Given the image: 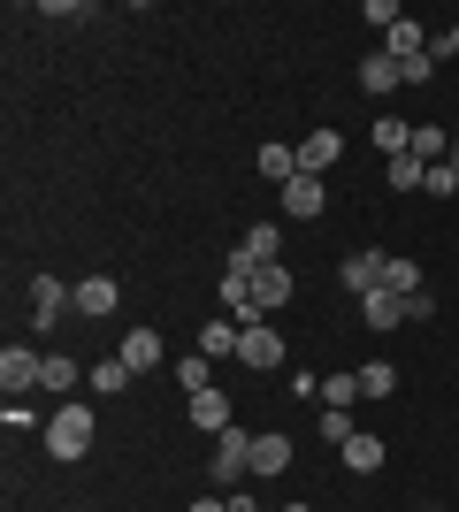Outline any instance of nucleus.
Masks as SVG:
<instances>
[{
    "instance_id": "f257e3e1",
    "label": "nucleus",
    "mask_w": 459,
    "mask_h": 512,
    "mask_svg": "<svg viewBox=\"0 0 459 512\" xmlns=\"http://www.w3.org/2000/svg\"><path fill=\"white\" fill-rule=\"evenodd\" d=\"M92 436H100L92 406H54V413H46V428H39L46 459H62V467H77V459H85V451H92Z\"/></svg>"
},
{
    "instance_id": "f03ea898",
    "label": "nucleus",
    "mask_w": 459,
    "mask_h": 512,
    "mask_svg": "<svg viewBox=\"0 0 459 512\" xmlns=\"http://www.w3.org/2000/svg\"><path fill=\"white\" fill-rule=\"evenodd\" d=\"M222 306H230V321H245V329L261 321V314H253V260H245V253L222 260Z\"/></svg>"
},
{
    "instance_id": "7ed1b4c3",
    "label": "nucleus",
    "mask_w": 459,
    "mask_h": 512,
    "mask_svg": "<svg viewBox=\"0 0 459 512\" xmlns=\"http://www.w3.org/2000/svg\"><path fill=\"white\" fill-rule=\"evenodd\" d=\"M69 306H77V283H62V276H31V329H54Z\"/></svg>"
},
{
    "instance_id": "20e7f679",
    "label": "nucleus",
    "mask_w": 459,
    "mask_h": 512,
    "mask_svg": "<svg viewBox=\"0 0 459 512\" xmlns=\"http://www.w3.org/2000/svg\"><path fill=\"white\" fill-rule=\"evenodd\" d=\"M383 268H391V260L375 253V245H360V253H345V268H337V283H345L352 299H368V291H383Z\"/></svg>"
},
{
    "instance_id": "39448f33",
    "label": "nucleus",
    "mask_w": 459,
    "mask_h": 512,
    "mask_svg": "<svg viewBox=\"0 0 459 512\" xmlns=\"http://www.w3.org/2000/svg\"><path fill=\"white\" fill-rule=\"evenodd\" d=\"M291 291H299V283H291V268L284 260H268V268H253V314H276V306H291Z\"/></svg>"
},
{
    "instance_id": "423d86ee",
    "label": "nucleus",
    "mask_w": 459,
    "mask_h": 512,
    "mask_svg": "<svg viewBox=\"0 0 459 512\" xmlns=\"http://www.w3.org/2000/svg\"><path fill=\"white\" fill-rule=\"evenodd\" d=\"M184 413H192L199 436H222V428H238V421H230V398H222L215 383H207V390H184Z\"/></svg>"
},
{
    "instance_id": "0eeeda50",
    "label": "nucleus",
    "mask_w": 459,
    "mask_h": 512,
    "mask_svg": "<svg viewBox=\"0 0 459 512\" xmlns=\"http://www.w3.org/2000/svg\"><path fill=\"white\" fill-rule=\"evenodd\" d=\"M238 360L253 367V375H276V367H284V337H276L268 321H253V329H245V344H238Z\"/></svg>"
},
{
    "instance_id": "6e6552de",
    "label": "nucleus",
    "mask_w": 459,
    "mask_h": 512,
    "mask_svg": "<svg viewBox=\"0 0 459 512\" xmlns=\"http://www.w3.org/2000/svg\"><path fill=\"white\" fill-rule=\"evenodd\" d=\"M115 360L131 367V375H153V367L169 360V344H161V329H123V352Z\"/></svg>"
},
{
    "instance_id": "1a4fd4ad",
    "label": "nucleus",
    "mask_w": 459,
    "mask_h": 512,
    "mask_svg": "<svg viewBox=\"0 0 459 512\" xmlns=\"http://www.w3.org/2000/svg\"><path fill=\"white\" fill-rule=\"evenodd\" d=\"M337 153H345V138H337V130H306V138H299V176H329V169H337Z\"/></svg>"
},
{
    "instance_id": "9d476101",
    "label": "nucleus",
    "mask_w": 459,
    "mask_h": 512,
    "mask_svg": "<svg viewBox=\"0 0 459 512\" xmlns=\"http://www.w3.org/2000/svg\"><path fill=\"white\" fill-rule=\"evenodd\" d=\"M39 375H46V360L31 344H8V352H0V390H39Z\"/></svg>"
},
{
    "instance_id": "9b49d317",
    "label": "nucleus",
    "mask_w": 459,
    "mask_h": 512,
    "mask_svg": "<svg viewBox=\"0 0 459 512\" xmlns=\"http://www.w3.org/2000/svg\"><path fill=\"white\" fill-rule=\"evenodd\" d=\"M284 467H291V436H284V428H268V436H253V482H276Z\"/></svg>"
},
{
    "instance_id": "f8f14e48",
    "label": "nucleus",
    "mask_w": 459,
    "mask_h": 512,
    "mask_svg": "<svg viewBox=\"0 0 459 512\" xmlns=\"http://www.w3.org/2000/svg\"><path fill=\"white\" fill-rule=\"evenodd\" d=\"M115 299H123V291H115V276H77V314H85V321H108Z\"/></svg>"
},
{
    "instance_id": "ddd939ff",
    "label": "nucleus",
    "mask_w": 459,
    "mask_h": 512,
    "mask_svg": "<svg viewBox=\"0 0 459 512\" xmlns=\"http://www.w3.org/2000/svg\"><path fill=\"white\" fill-rule=\"evenodd\" d=\"M383 54H391L398 69H406V62H421V54H429V31H421V23H406V16H398L391 31H383Z\"/></svg>"
},
{
    "instance_id": "4468645a",
    "label": "nucleus",
    "mask_w": 459,
    "mask_h": 512,
    "mask_svg": "<svg viewBox=\"0 0 459 512\" xmlns=\"http://www.w3.org/2000/svg\"><path fill=\"white\" fill-rule=\"evenodd\" d=\"M238 253L253 260V268H268V260H284V222H253V230L238 237Z\"/></svg>"
},
{
    "instance_id": "2eb2a0df",
    "label": "nucleus",
    "mask_w": 459,
    "mask_h": 512,
    "mask_svg": "<svg viewBox=\"0 0 459 512\" xmlns=\"http://www.w3.org/2000/svg\"><path fill=\"white\" fill-rule=\"evenodd\" d=\"M322 207H329V199H322V176H291V184H284V214H291V222H314Z\"/></svg>"
},
{
    "instance_id": "dca6fc26",
    "label": "nucleus",
    "mask_w": 459,
    "mask_h": 512,
    "mask_svg": "<svg viewBox=\"0 0 459 512\" xmlns=\"http://www.w3.org/2000/svg\"><path fill=\"white\" fill-rule=\"evenodd\" d=\"M238 344H245V321H207V329H199V352H207V360H238Z\"/></svg>"
},
{
    "instance_id": "f3484780",
    "label": "nucleus",
    "mask_w": 459,
    "mask_h": 512,
    "mask_svg": "<svg viewBox=\"0 0 459 512\" xmlns=\"http://www.w3.org/2000/svg\"><path fill=\"white\" fill-rule=\"evenodd\" d=\"M406 85V69L391 62V54H368V62H360V92H375V100H383V92H398Z\"/></svg>"
},
{
    "instance_id": "a211bd4d",
    "label": "nucleus",
    "mask_w": 459,
    "mask_h": 512,
    "mask_svg": "<svg viewBox=\"0 0 459 512\" xmlns=\"http://www.w3.org/2000/svg\"><path fill=\"white\" fill-rule=\"evenodd\" d=\"M360 321H368V329H398V321H406V299H398V291H368V299H360Z\"/></svg>"
},
{
    "instance_id": "6ab92c4d",
    "label": "nucleus",
    "mask_w": 459,
    "mask_h": 512,
    "mask_svg": "<svg viewBox=\"0 0 459 512\" xmlns=\"http://www.w3.org/2000/svg\"><path fill=\"white\" fill-rule=\"evenodd\" d=\"M375 146H383V161H398V153L414 146V123H398V115H375Z\"/></svg>"
},
{
    "instance_id": "aec40b11",
    "label": "nucleus",
    "mask_w": 459,
    "mask_h": 512,
    "mask_svg": "<svg viewBox=\"0 0 459 512\" xmlns=\"http://www.w3.org/2000/svg\"><path fill=\"white\" fill-rule=\"evenodd\" d=\"M352 398H360V367H345V375H322V398H314V406H345V413H352Z\"/></svg>"
},
{
    "instance_id": "412c9836",
    "label": "nucleus",
    "mask_w": 459,
    "mask_h": 512,
    "mask_svg": "<svg viewBox=\"0 0 459 512\" xmlns=\"http://www.w3.org/2000/svg\"><path fill=\"white\" fill-rule=\"evenodd\" d=\"M261 176L268 184H291L299 176V146H261Z\"/></svg>"
},
{
    "instance_id": "4be33fe9",
    "label": "nucleus",
    "mask_w": 459,
    "mask_h": 512,
    "mask_svg": "<svg viewBox=\"0 0 459 512\" xmlns=\"http://www.w3.org/2000/svg\"><path fill=\"white\" fill-rule=\"evenodd\" d=\"M383 176H391V192H421V184H429V169H421L414 153H398V161H383Z\"/></svg>"
},
{
    "instance_id": "5701e85b",
    "label": "nucleus",
    "mask_w": 459,
    "mask_h": 512,
    "mask_svg": "<svg viewBox=\"0 0 459 512\" xmlns=\"http://www.w3.org/2000/svg\"><path fill=\"white\" fill-rule=\"evenodd\" d=\"M383 291L414 299V291H421V260H398V253H391V268H383Z\"/></svg>"
},
{
    "instance_id": "b1692460",
    "label": "nucleus",
    "mask_w": 459,
    "mask_h": 512,
    "mask_svg": "<svg viewBox=\"0 0 459 512\" xmlns=\"http://www.w3.org/2000/svg\"><path fill=\"white\" fill-rule=\"evenodd\" d=\"M391 390H398V367L391 360H368V367H360V398H391Z\"/></svg>"
},
{
    "instance_id": "393cba45",
    "label": "nucleus",
    "mask_w": 459,
    "mask_h": 512,
    "mask_svg": "<svg viewBox=\"0 0 459 512\" xmlns=\"http://www.w3.org/2000/svg\"><path fill=\"white\" fill-rule=\"evenodd\" d=\"M345 467L352 474H375V467H383V436H352V444H345Z\"/></svg>"
},
{
    "instance_id": "a878e982",
    "label": "nucleus",
    "mask_w": 459,
    "mask_h": 512,
    "mask_svg": "<svg viewBox=\"0 0 459 512\" xmlns=\"http://www.w3.org/2000/svg\"><path fill=\"white\" fill-rule=\"evenodd\" d=\"M85 383H92V390H108V398H115V390H131L138 375H131V367H123V360H100V367H92V375H85Z\"/></svg>"
},
{
    "instance_id": "bb28decb",
    "label": "nucleus",
    "mask_w": 459,
    "mask_h": 512,
    "mask_svg": "<svg viewBox=\"0 0 459 512\" xmlns=\"http://www.w3.org/2000/svg\"><path fill=\"white\" fill-rule=\"evenodd\" d=\"M352 436H360V428H352V413H345V406H322V444H337V451H345Z\"/></svg>"
},
{
    "instance_id": "cd10ccee",
    "label": "nucleus",
    "mask_w": 459,
    "mask_h": 512,
    "mask_svg": "<svg viewBox=\"0 0 459 512\" xmlns=\"http://www.w3.org/2000/svg\"><path fill=\"white\" fill-rule=\"evenodd\" d=\"M39 390H77V360H62V352H46V375Z\"/></svg>"
},
{
    "instance_id": "c85d7f7f",
    "label": "nucleus",
    "mask_w": 459,
    "mask_h": 512,
    "mask_svg": "<svg viewBox=\"0 0 459 512\" xmlns=\"http://www.w3.org/2000/svg\"><path fill=\"white\" fill-rule=\"evenodd\" d=\"M0 428H8V436H31V428H46V421L23 406V398H8V406H0Z\"/></svg>"
},
{
    "instance_id": "c756f323",
    "label": "nucleus",
    "mask_w": 459,
    "mask_h": 512,
    "mask_svg": "<svg viewBox=\"0 0 459 512\" xmlns=\"http://www.w3.org/2000/svg\"><path fill=\"white\" fill-rule=\"evenodd\" d=\"M421 192H429V199H452V192H459V169H452V161H437V169H429V184H421Z\"/></svg>"
},
{
    "instance_id": "7c9ffc66",
    "label": "nucleus",
    "mask_w": 459,
    "mask_h": 512,
    "mask_svg": "<svg viewBox=\"0 0 459 512\" xmlns=\"http://www.w3.org/2000/svg\"><path fill=\"white\" fill-rule=\"evenodd\" d=\"M429 54H437V62H459V23L452 31H429Z\"/></svg>"
},
{
    "instance_id": "2f4dec72",
    "label": "nucleus",
    "mask_w": 459,
    "mask_h": 512,
    "mask_svg": "<svg viewBox=\"0 0 459 512\" xmlns=\"http://www.w3.org/2000/svg\"><path fill=\"white\" fill-rule=\"evenodd\" d=\"M222 505H230V512H261V497H253V490H222Z\"/></svg>"
},
{
    "instance_id": "473e14b6",
    "label": "nucleus",
    "mask_w": 459,
    "mask_h": 512,
    "mask_svg": "<svg viewBox=\"0 0 459 512\" xmlns=\"http://www.w3.org/2000/svg\"><path fill=\"white\" fill-rule=\"evenodd\" d=\"M192 512H230V505H222V497H192Z\"/></svg>"
},
{
    "instance_id": "72a5a7b5",
    "label": "nucleus",
    "mask_w": 459,
    "mask_h": 512,
    "mask_svg": "<svg viewBox=\"0 0 459 512\" xmlns=\"http://www.w3.org/2000/svg\"><path fill=\"white\" fill-rule=\"evenodd\" d=\"M452 169H459V138H452Z\"/></svg>"
},
{
    "instance_id": "f704fd0d",
    "label": "nucleus",
    "mask_w": 459,
    "mask_h": 512,
    "mask_svg": "<svg viewBox=\"0 0 459 512\" xmlns=\"http://www.w3.org/2000/svg\"><path fill=\"white\" fill-rule=\"evenodd\" d=\"M284 512H314V505H284Z\"/></svg>"
}]
</instances>
